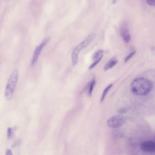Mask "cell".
I'll return each mask as SVG.
<instances>
[{"label": "cell", "mask_w": 155, "mask_h": 155, "mask_svg": "<svg viewBox=\"0 0 155 155\" xmlns=\"http://www.w3.org/2000/svg\"><path fill=\"white\" fill-rule=\"evenodd\" d=\"M126 121V117L124 116L121 115L114 116L107 120V125L111 128H119L124 125Z\"/></svg>", "instance_id": "3957f363"}, {"label": "cell", "mask_w": 155, "mask_h": 155, "mask_svg": "<svg viewBox=\"0 0 155 155\" xmlns=\"http://www.w3.org/2000/svg\"><path fill=\"white\" fill-rule=\"evenodd\" d=\"M119 112H120V114H124V113H125L126 110L124 108H123V109H121V110H119Z\"/></svg>", "instance_id": "d6986e66"}, {"label": "cell", "mask_w": 155, "mask_h": 155, "mask_svg": "<svg viewBox=\"0 0 155 155\" xmlns=\"http://www.w3.org/2000/svg\"><path fill=\"white\" fill-rule=\"evenodd\" d=\"M18 78L19 71L17 69H14L10 75L5 87V95L7 100H11L12 97L18 82Z\"/></svg>", "instance_id": "7a4b0ae2"}, {"label": "cell", "mask_w": 155, "mask_h": 155, "mask_svg": "<svg viewBox=\"0 0 155 155\" xmlns=\"http://www.w3.org/2000/svg\"><path fill=\"white\" fill-rule=\"evenodd\" d=\"M113 84H109V85L107 87H106L105 88L104 92H103V94H102V97H101V100H100V101H101V103H102V102L104 101V99L106 96V95L107 94L108 91H109V90L111 89V87H113Z\"/></svg>", "instance_id": "7c38bea8"}, {"label": "cell", "mask_w": 155, "mask_h": 155, "mask_svg": "<svg viewBox=\"0 0 155 155\" xmlns=\"http://www.w3.org/2000/svg\"><path fill=\"white\" fill-rule=\"evenodd\" d=\"M146 2L150 6H155V0H146Z\"/></svg>", "instance_id": "2e32d148"}, {"label": "cell", "mask_w": 155, "mask_h": 155, "mask_svg": "<svg viewBox=\"0 0 155 155\" xmlns=\"http://www.w3.org/2000/svg\"><path fill=\"white\" fill-rule=\"evenodd\" d=\"M153 84L151 81L145 78L139 77L133 80L130 85L131 91L137 96L148 94L153 89Z\"/></svg>", "instance_id": "6da1fadb"}, {"label": "cell", "mask_w": 155, "mask_h": 155, "mask_svg": "<svg viewBox=\"0 0 155 155\" xmlns=\"http://www.w3.org/2000/svg\"><path fill=\"white\" fill-rule=\"evenodd\" d=\"M117 63H118V60H117V59L116 57H113L105 65L104 69V71H107L112 69L117 64Z\"/></svg>", "instance_id": "ba28073f"}, {"label": "cell", "mask_w": 155, "mask_h": 155, "mask_svg": "<svg viewBox=\"0 0 155 155\" xmlns=\"http://www.w3.org/2000/svg\"><path fill=\"white\" fill-rule=\"evenodd\" d=\"M96 37V35L94 33L88 35L82 42L77 45L75 48L79 51H81L82 50H84L85 48L88 46L91 43L94 41Z\"/></svg>", "instance_id": "8992f818"}, {"label": "cell", "mask_w": 155, "mask_h": 155, "mask_svg": "<svg viewBox=\"0 0 155 155\" xmlns=\"http://www.w3.org/2000/svg\"><path fill=\"white\" fill-rule=\"evenodd\" d=\"M120 35L123 38L124 41L126 43H128L131 41V36L129 33L128 24L126 21L124 22L121 25L120 28Z\"/></svg>", "instance_id": "5b68a950"}, {"label": "cell", "mask_w": 155, "mask_h": 155, "mask_svg": "<svg viewBox=\"0 0 155 155\" xmlns=\"http://www.w3.org/2000/svg\"><path fill=\"white\" fill-rule=\"evenodd\" d=\"M136 53V51H132V52L130 53L129 54H128V55L126 57V58H125V62H127L129 60H130V59Z\"/></svg>", "instance_id": "5bb4252c"}, {"label": "cell", "mask_w": 155, "mask_h": 155, "mask_svg": "<svg viewBox=\"0 0 155 155\" xmlns=\"http://www.w3.org/2000/svg\"><path fill=\"white\" fill-rule=\"evenodd\" d=\"M50 37H47L44 39L41 43L40 44L35 48L33 55L32 59L31 65H34L37 62L42 51L43 50L44 47L46 46V45L50 41Z\"/></svg>", "instance_id": "277c9868"}, {"label": "cell", "mask_w": 155, "mask_h": 155, "mask_svg": "<svg viewBox=\"0 0 155 155\" xmlns=\"http://www.w3.org/2000/svg\"><path fill=\"white\" fill-rule=\"evenodd\" d=\"M20 143H21V142H20V141H19V140L15 141V143H14V144H13V147H15L16 146H17L18 145L20 144Z\"/></svg>", "instance_id": "ac0fdd59"}, {"label": "cell", "mask_w": 155, "mask_h": 155, "mask_svg": "<svg viewBox=\"0 0 155 155\" xmlns=\"http://www.w3.org/2000/svg\"><path fill=\"white\" fill-rule=\"evenodd\" d=\"M102 58H103V57H101V58H99L98 60L94 61V62L93 63H92V64L89 66V70H91V69H92L93 68H94V67H95V66H96V65H97L99 62H100V61H101Z\"/></svg>", "instance_id": "9a60e30c"}, {"label": "cell", "mask_w": 155, "mask_h": 155, "mask_svg": "<svg viewBox=\"0 0 155 155\" xmlns=\"http://www.w3.org/2000/svg\"><path fill=\"white\" fill-rule=\"evenodd\" d=\"M14 129L12 127H8L7 129V136L8 139H11L13 136Z\"/></svg>", "instance_id": "4fadbf2b"}, {"label": "cell", "mask_w": 155, "mask_h": 155, "mask_svg": "<svg viewBox=\"0 0 155 155\" xmlns=\"http://www.w3.org/2000/svg\"><path fill=\"white\" fill-rule=\"evenodd\" d=\"M142 151L146 153H155V141H147L141 145Z\"/></svg>", "instance_id": "52a82bcc"}, {"label": "cell", "mask_w": 155, "mask_h": 155, "mask_svg": "<svg viewBox=\"0 0 155 155\" xmlns=\"http://www.w3.org/2000/svg\"><path fill=\"white\" fill-rule=\"evenodd\" d=\"M5 155H13L12 151L10 149H7L5 152Z\"/></svg>", "instance_id": "e0dca14e"}, {"label": "cell", "mask_w": 155, "mask_h": 155, "mask_svg": "<svg viewBox=\"0 0 155 155\" xmlns=\"http://www.w3.org/2000/svg\"></svg>", "instance_id": "ffe728a7"}, {"label": "cell", "mask_w": 155, "mask_h": 155, "mask_svg": "<svg viewBox=\"0 0 155 155\" xmlns=\"http://www.w3.org/2000/svg\"><path fill=\"white\" fill-rule=\"evenodd\" d=\"M103 53H104V51L103 50H99L97 51L94 54L92 57V59L94 61H95L101 57H103Z\"/></svg>", "instance_id": "30bf717a"}, {"label": "cell", "mask_w": 155, "mask_h": 155, "mask_svg": "<svg viewBox=\"0 0 155 155\" xmlns=\"http://www.w3.org/2000/svg\"><path fill=\"white\" fill-rule=\"evenodd\" d=\"M79 53L80 52L78 51L75 48L73 50L71 54V59L74 65H76L77 64Z\"/></svg>", "instance_id": "9c48e42d"}, {"label": "cell", "mask_w": 155, "mask_h": 155, "mask_svg": "<svg viewBox=\"0 0 155 155\" xmlns=\"http://www.w3.org/2000/svg\"><path fill=\"white\" fill-rule=\"evenodd\" d=\"M96 84V80L94 78L90 82V84H89V88L88 90V94L89 96H91L92 93H93V90H94V87Z\"/></svg>", "instance_id": "8fae6325"}]
</instances>
